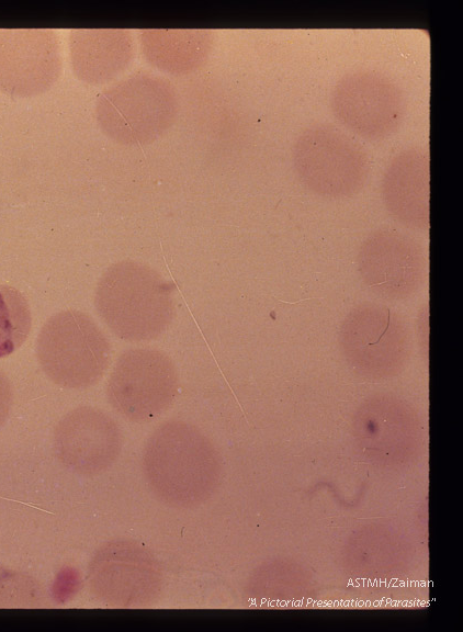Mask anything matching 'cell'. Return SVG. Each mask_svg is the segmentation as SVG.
Instances as JSON below:
<instances>
[{
    "label": "cell",
    "instance_id": "cell-9",
    "mask_svg": "<svg viewBox=\"0 0 463 632\" xmlns=\"http://www.w3.org/2000/svg\"><path fill=\"white\" fill-rule=\"evenodd\" d=\"M59 71V47L52 30H0V90L13 97L36 95L56 81Z\"/></svg>",
    "mask_w": 463,
    "mask_h": 632
},
{
    "label": "cell",
    "instance_id": "cell-7",
    "mask_svg": "<svg viewBox=\"0 0 463 632\" xmlns=\"http://www.w3.org/2000/svg\"><path fill=\"white\" fill-rule=\"evenodd\" d=\"M345 359L361 373H396L410 356L409 330L387 307L361 304L345 318L339 332Z\"/></svg>",
    "mask_w": 463,
    "mask_h": 632
},
{
    "label": "cell",
    "instance_id": "cell-5",
    "mask_svg": "<svg viewBox=\"0 0 463 632\" xmlns=\"http://www.w3.org/2000/svg\"><path fill=\"white\" fill-rule=\"evenodd\" d=\"M330 106L336 119L351 132L363 138L381 139L402 124L406 99L398 83L386 74L358 69L336 82Z\"/></svg>",
    "mask_w": 463,
    "mask_h": 632
},
{
    "label": "cell",
    "instance_id": "cell-13",
    "mask_svg": "<svg viewBox=\"0 0 463 632\" xmlns=\"http://www.w3.org/2000/svg\"><path fill=\"white\" fill-rule=\"evenodd\" d=\"M114 32L76 31L71 43L75 71L87 81L108 80L121 61V43Z\"/></svg>",
    "mask_w": 463,
    "mask_h": 632
},
{
    "label": "cell",
    "instance_id": "cell-11",
    "mask_svg": "<svg viewBox=\"0 0 463 632\" xmlns=\"http://www.w3.org/2000/svg\"><path fill=\"white\" fill-rule=\"evenodd\" d=\"M88 578L97 598L117 606L148 598L157 579L149 556L129 542L102 546L91 561Z\"/></svg>",
    "mask_w": 463,
    "mask_h": 632
},
{
    "label": "cell",
    "instance_id": "cell-8",
    "mask_svg": "<svg viewBox=\"0 0 463 632\" xmlns=\"http://www.w3.org/2000/svg\"><path fill=\"white\" fill-rule=\"evenodd\" d=\"M358 270L374 293L388 300H403L422 285L427 263L416 240L396 229L381 228L362 242Z\"/></svg>",
    "mask_w": 463,
    "mask_h": 632
},
{
    "label": "cell",
    "instance_id": "cell-2",
    "mask_svg": "<svg viewBox=\"0 0 463 632\" xmlns=\"http://www.w3.org/2000/svg\"><path fill=\"white\" fill-rule=\"evenodd\" d=\"M36 357L55 384L81 390L103 376L111 360V343L89 315L67 309L50 316L41 328Z\"/></svg>",
    "mask_w": 463,
    "mask_h": 632
},
{
    "label": "cell",
    "instance_id": "cell-3",
    "mask_svg": "<svg viewBox=\"0 0 463 632\" xmlns=\"http://www.w3.org/2000/svg\"><path fill=\"white\" fill-rule=\"evenodd\" d=\"M293 163L308 191L330 199L360 192L371 171L365 149L328 123L313 124L301 132L293 146Z\"/></svg>",
    "mask_w": 463,
    "mask_h": 632
},
{
    "label": "cell",
    "instance_id": "cell-10",
    "mask_svg": "<svg viewBox=\"0 0 463 632\" xmlns=\"http://www.w3.org/2000/svg\"><path fill=\"white\" fill-rule=\"evenodd\" d=\"M122 447L116 422L103 410L80 406L67 413L54 432L59 460L82 475H95L112 465Z\"/></svg>",
    "mask_w": 463,
    "mask_h": 632
},
{
    "label": "cell",
    "instance_id": "cell-1",
    "mask_svg": "<svg viewBox=\"0 0 463 632\" xmlns=\"http://www.w3.org/2000/svg\"><path fill=\"white\" fill-rule=\"evenodd\" d=\"M174 285L150 267L124 260L101 275L94 294L98 315L120 339L139 342L160 336L174 315Z\"/></svg>",
    "mask_w": 463,
    "mask_h": 632
},
{
    "label": "cell",
    "instance_id": "cell-14",
    "mask_svg": "<svg viewBox=\"0 0 463 632\" xmlns=\"http://www.w3.org/2000/svg\"><path fill=\"white\" fill-rule=\"evenodd\" d=\"M31 327L32 314L25 296L15 287L0 285V358L19 349Z\"/></svg>",
    "mask_w": 463,
    "mask_h": 632
},
{
    "label": "cell",
    "instance_id": "cell-12",
    "mask_svg": "<svg viewBox=\"0 0 463 632\" xmlns=\"http://www.w3.org/2000/svg\"><path fill=\"white\" fill-rule=\"evenodd\" d=\"M429 151L414 146L387 163L381 185L385 208L398 223L415 229L429 227Z\"/></svg>",
    "mask_w": 463,
    "mask_h": 632
},
{
    "label": "cell",
    "instance_id": "cell-15",
    "mask_svg": "<svg viewBox=\"0 0 463 632\" xmlns=\"http://www.w3.org/2000/svg\"><path fill=\"white\" fill-rule=\"evenodd\" d=\"M13 404V390L9 377L0 370V429L4 426Z\"/></svg>",
    "mask_w": 463,
    "mask_h": 632
},
{
    "label": "cell",
    "instance_id": "cell-4",
    "mask_svg": "<svg viewBox=\"0 0 463 632\" xmlns=\"http://www.w3.org/2000/svg\"><path fill=\"white\" fill-rule=\"evenodd\" d=\"M144 456L147 479L163 500L192 506L202 498L208 445L195 427L163 424L149 438Z\"/></svg>",
    "mask_w": 463,
    "mask_h": 632
},
{
    "label": "cell",
    "instance_id": "cell-6",
    "mask_svg": "<svg viewBox=\"0 0 463 632\" xmlns=\"http://www.w3.org/2000/svg\"><path fill=\"white\" fill-rule=\"evenodd\" d=\"M178 376L171 359L153 348L123 352L111 372L106 395L111 406L133 421L149 420L172 403Z\"/></svg>",
    "mask_w": 463,
    "mask_h": 632
}]
</instances>
